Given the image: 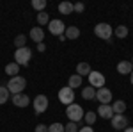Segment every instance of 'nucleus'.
I'll return each mask as SVG.
<instances>
[{
	"label": "nucleus",
	"mask_w": 133,
	"mask_h": 132,
	"mask_svg": "<svg viewBox=\"0 0 133 132\" xmlns=\"http://www.w3.org/2000/svg\"><path fill=\"white\" fill-rule=\"evenodd\" d=\"M83 109H82V105H78V104H75L73 102L71 105H68L66 107V116L69 118V122H73V123H80L83 120Z\"/></svg>",
	"instance_id": "obj_2"
},
{
	"label": "nucleus",
	"mask_w": 133,
	"mask_h": 132,
	"mask_svg": "<svg viewBox=\"0 0 133 132\" xmlns=\"http://www.w3.org/2000/svg\"><path fill=\"white\" fill-rule=\"evenodd\" d=\"M89 86L94 88V89H99V88H105V75L99 73V71H91L89 73Z\"/></svg>",
	"instance_id": "obj_6"
},
{
	"label": "nucleus",
	"mask_w": 133,
	"mask_h": 132,
	"mask_svg": "<svg viewBox=\"0 0 133 132\" xmlns=\"http://www.w3.org/2000/svg\"><path fill=\"white\" fill-rule=\"evenodd\" d=\"M83 118H85V123H87L89 127H92V125H94V122H96V118H98V116H96V112H94V111H87V112H85V114H83Z\"/></svg>",
	"instance_id": "obj_25"
},
{
	"label": "nucleus",
	"mask_w": 133,
	"mask_h": 132,
	"mask_svg": "<svg viewBox=\"0 0 133 132\" xmlns=\"http://www.w3.org/2000/svg\"><path fill=\"white\" fill-rule=\"evenodd\" d=\"M37 50L44 52V50H46V45H44V43H37Z\"/></svg>",
	"instance_id": "obj_33"
},
{
	"label": "nucleus",
	"mask_w": 133,
	"mask_h": 132,
	"mask_svg": "<svg viewBox=\"0 0 133 132\" xmlns=\"http://www.w3.org/2000/svg\"><path fill=\"white\" fill-rule=\"evenodd\" d=\"M114 32H115V36H117L119 39H124V38L128 36V27H126V25H119V27L114 29Z\"/></svg>",
	"instance_id": "obj_23"
},
{
	"label": "nucleus",
	"mask_w": 133,
	"mask_h": 132,
	"mask_svg": "<svg viewBox=\"0 0 133 132\" xmlns=\"http://www.w3.org/2000/svg\"><path fill=\"white\" fill-rule=\"evenodd\" d=\"M68 86H69L71 89L80 88V86H82V77H80V75H76V73L71 75V77H69V81H68Z\"/></svg>",
	"instance_id": "obj_19"
},
{
	"label": "nucleus",
	"mask_w": 133,
	"mask_h": 132,
	"mask_svg": "<svg viewBox=\"0 0 133 132\" xmlns=\"http://www.w3.org/2000/svg\"><path fill=\"white\" fill-rule=\"evenodd\" d=\"M82 96H83V100H94L96 98V89L91 88V86H85L82 89Z\"/></svg>",
	"instance_id": "obj_18"
},
{
	"label": "nucleus",
	"mask_w": 133,
	"mask_h": 132,
	"mask_svg": "<svg viewBox=\"0 0 133 132\" xmlns=\"http://www.w3.org/2000/svg\"><path fill=\"white\" fill-rule=\"evenodd\" d=\"M29 38H30L34 43H43L44 41V31H43V27H34V29H30V32H29Z\"/></svg>",
	"instance_id": "obj_12"
},
{
	"label": "nucleus",
	"mask_w": 133,
	"mask_h": 132,
	"mask_svg": "<svg viewBox=\"0 0 133 132\" xmlns=\"http://www.w3.org/2000/svg\"><path fill=\"white\" fill-rule=\"evenodd\" d=\"M117 71H119L121 75H130V73L133 71L131 61H121L119 64H117Z\"/></svg>",
	"instance_id": "obj_14"
},
{
	"label": "nucleus",
	"mask_w": 133,
	"mask_h": 132,
	"mask_svg": "<svg viewBox=\"0 0 133 132\" xmlns=\"http://www.w3.org/2000/svg\"><path fill=\"white\" fill-rule=\"evenodd\" d=\"M124 132H133V127H126V129H124Z\"/></svg>",
	"instance_id": "obj_34"
},
{
	"label": "nucleus",
	"mask_w": 133,
	"mask_h": 132,
	"mask_svg": "<svg viewBox=\"0 0 133 132\" xmlns=\"http://www.w3.org/2000/svg\"><path fill=\"white\" fill-rule=\"evenodd\" d=\"M59 100L68 107V105H71L73 100H75V89H71L69 86H64L59 89Z\"/></svg>",
	"instance_id": "obj_5"
},
{
	"label": "nucleus",
	"mask_w": 133,
	"mask_h": 132,
	"mask_svg": "<svg viewBox=\"0 0 133 132\" xmlns=\"http://www.w3.org/2000/svg\"><path fill=\"white\" fill-rule=\"evenodd\" d=\"M96 100H99L103 105H110L112 102V91L108 88H99L96 89Z\"/></svg>",
	"instance_id": "obj_9"
},
{
	"label": "nucleus",
	"mask_w": 133,
	"mask_h": 132,
	"mask_svg": "<svg viewBox=\"0 0 133 132\" xmlns=\"http://www.w3.org/2000/svg\"><path fill=\"white\" fill-rule=\"evenodd\" d=\"M34 132H48V125L39 123V125H36V130H34Z\"/></svg>",
	"instance_id": "obj_31"
},
{
	"label": "nucleus",
	"mask_w": 133,
	"mask_h": 132,
	"mask_svg": "<svg viewBox=\"0 0 133 132\" xmlns=\"http://www.w3.org/2000/svg\"><path fill=\"white\" fill-rule=\"evenodd\" d=\"M64 36H66V39H76V38H80V29L78 27H66V32H64Z\"/></svg>",
	"instance_id": "obj_16"
},
{
	"label": "nucleus",
	"mask_w": 133,
	"mask_h": 132,
	"mask_svg": "<svg viewBox=\"0 0 133 132\" xmlns=\"http://www.w3.org/2000/svg\"><path fill=\"white\" fill-rule=\"evenodd\" d=\"M30 57H32V52H30L29 47L16 48V52H14V62H16V64H20V66H29Z\"/></svg>",
	"instance_id": "obj_3"
},
{
	"label": "nucleus",
	"mask_w": 133,
	"mask_h": 132,
	"mask_svg": "<svg viewBox=\"0 0 133 132\" xmlns=\"http://www.w3.org/2000/svg\"><path fill=\"white\" fill-rule=\"evenodd\" d=\"M112 111H114V114H123V112L126 111V102L115 100V102H114V105H112Z\"/></svg>",
	"instance_id": "obj_20"
},
{
	"label": "nucleus",
	"mask_w": 133,
	"mask_h": 132,
	"mask_svg": "<svg viewBox=\"0 0 133 132\" xmlns=\"http://www.w3.org/2000/svg\"><path fill=\"white\" fill-rule=\"evenodd\" d=\"M37 23H39V27H43V25H48L50 23V16L43 11V13H37Z\"/></svg>",
	"instance_id": "obj_26"
},
{
	"label": "nucleus",
	"mask_w": 133,
	"mask_h": 132,
	"mask_svg": "<svg viewBox=\"0 0 133 132\" xmlns=\"http://www.w3.org/2000/svg\"><path fill=\"white\" fill-rule=\"evenodd\" d=\"M32 7L37 13H43L44 7H46V0H32Z\"/></svg>",
	"instance_id": "obj_27"
},
{
	"label": "nucleus",
	"mask_w": 133,
	"mask_h": 132,
	"mask_svg": "<svg viewBox=\"0 0 133 132\" xmlns=\"http://www.w3.org/2000/svg\"><path fill=\"white\" fill-rule=\"evenodd\" d=\"M5 86H7L9 93H12V95H18V93H23V89L27 88V81H25V77L16 75V77H11L9 82H7Z\"/></svg>",
	"instance_id": "obj_1"
},
{
	"label": "nucleus",
	"mask_w": 133,
	"mask_h": 132,
	"mask_svg": "<svg viewBox=\"0 0 133 132\" xmlns=\"http://www.w3.org/2000/svg\"><path fill=\"white\" fill-rule=\"evenodd\" d=\"M5 73H7L9 77H16V75H20V64H16V62H9V64L5 66Z\"/></svg>",
	"instance_id": "obj_17"
},
{
	"label": "nucleus",
	"mask_w": 133,
	"mask_h": 132,
	"mask_svg": "<svg viewBox=\"0 0 133 132\" xmlns=\"http://www.w3.org/2000/svg\"><path fill=\"white\" fill-rule=\"evenodd\" d=\"M128 127V118L124 114H114L112 116V129L114 130H124Z\"/></svg>",
	"instance_id": "obj_10"
},
{
	"label": "nucleus",
	"mask_w": 133,
	"mask_h": 132,
	"mask_svg": "<svg viewBox=\"0 0 133 132\" xmlns=\"http://www.w3.org/2000/svg\"><path fill=\"white\" fill-rule=\"evenodd\" d=\"M64 132H78V125L69 122L68 125H64Z\"/></svg>",
	"instance_id": "obj_29"
},
{
	"label": "nucleus",
	"mask_w": 133,
	"mask_h": 132,
	"mask_svg": "<svg viewBox=\"0 0 133 132\" xmlns=\"http://www.w3.org/2000/svg\"><path fill=\"white\" fill-rule=\"evenodd\" d=\"M59 13H61V14H71L73 13V4L71 2H61V4H59Z\"/></svg>",
	"instance_id": "obj_21"
},
{
	"label": "nucleus",
	"mask_w": 133,
	"mask_h": 132,
	"mask_svg": "<svg viewBox=\"0 0 133 132\" xmlns=\"http://www.w3.org/2000/svg\"><path fill=\"white\" fill-rule=\"evenodd\" d=\"M32 104H34L36 114H43V112L48 109V96H46V95H37V96L32 100Z\"/></svg>",
	"instance_id": "obj_7"
},
{
	"label": "nucleus",
	"mask_w": 133,
	"mask_h": 132,
	"mask_svg": "<svg viewBox=\"0 0 133 132\" xmlns=\"http://www.w3.org/2000/svg\"><path fill=\"white\" fill-rule=\"evenodd\" d=\"M78 132H94V129H92V127H89V125H85V127H80V129H78Z\"/></svg>",
	"instance_id": "obj_32"
},
{
	"label": "nucleus",
	"mask_w": 133,
	"mask_h": 132,
	"mask_svg": "<svg viewBox=\"0 0 133 132\" xmlns=\"http://www.w3.org/2000/svg\"><path fill=\"white\" fill-rule=\"evenodd\" d=\"M14 47H16V48L27 47V36H25V34H18V36L14 38Z\"/></svg>",
	"instance_id": "obj_22"
},
{
	"label": "nucleus",
	"mask_w": 133,
	"mask_h": 132,
	"mask_svg": "<svg viewBox=\"0 0 133 132\" xmlns=\"http://www.w3.org/2000/svg\"><path fill=\"white\" fill-rule=\"evenodd\" d=\"M9 89H7V86H0V105H4L5 102L9 100Z\"/></svg>",
	"instance_id": "obj_24"
},
{
	"label": "nucleus",
	"mask_w": 133,
	"mask_h": 132,
	"mask_svg": "<svg viewBox=\"0 0 133 132\" xmlns=\"http://www.w3.org/2000/svg\"><path fill=\"white\" fill-rule=\"evenodd\" d=\"M94 34L99 38V39H105L110 43V38H112L114 34V29L108 25V23H98L96 27H94Z\"/></svg>",
	"instance_id": "obj_4"
},
{
	"label": "nucleus",
	"mask_w": 133,
	"mask_h": 132,
	"mask_svg": "<svg viewBox=\"0 0 133 132\" xmlns=\"http://www.w3.org/2000/svg\"><path fill=\"white\" fill-rule=\"evenodd\" d=\"M96 114H99L103 120H112V116H114V111H112V105H99L98 107V112Z\"/></svg>",
	"instance_id": "obj_13"
},
{
	"label": "nucleus",
	"mask_w": 133,
	"mask_h": 132,
	"mask_svg": "<svg viewBox=\"0 0 133 132\" xmlns=\"http://www.w3.org/2000/svg\"><path fill=\"white\" fill-rule=\"evenodd\" d=\"M131 64H133V59H131Z\"/></svg>",
	"instance_id": "obj_36"
},
{
	"label": "nucleus",
	"mask_w": 133,
	"mask_h": 132,
	"mask_svg": "<svg viewBox=\"0 0 133 132\" xmlns=\"http://www.w3.org/2000/svg\"><path fill=\"white\" fill-rule=\"evenodd\" d=\"M130 82H131V86H133V71L130 73Z\"/></svg>",
	"instance_id": "obj_35"
},
{
	"label": "nucleus",
	"mask_w": 133,
	"mask_h": 132,
	"mask_svg": "<svg viewBox=\"0 0 133 132\" xmlns=\"http://www.w3.org/2000/svg\"><path fill=\"white\" fill-rule=\"evenodd\" d=\"M48 132H64V125L62 123H51V125H48Z\"/></svg>",
	"instance_id": "obj_28"
},
{
	"label": "nucleus",
	"mask_w": 133,
	"mask_h": 132,
	"mask_svg": "<svg viewBox=\"0 0 133 132\" xmlns=\"http://www.w3.org/2000/svg\"><path fill=\"white\" fill-rule=\"evenodd\" d=\"M48 31H50V34H53V36H62V34L66 32V25H64L62 20H50Z\"/></svg>",
	"instance_id": "obj_8"
},
{
	"label": "nucleus",
	"mask_w": 133,
	"mask_h": 132,
	"mask_svg": "<svg viewBox=\"0 0 133 132\" xmlns=\"http://www.w3.org/2000/svg\"><path fill=\"white\" fill-rule=\"evenodd\" d=\"M12 104L16 105V107H20V109H23V107H27L29 104H30V98H29V95H25V93H18V95H12Z\"/></svg>",
	"instance_id": "obj_11"
},
{
	"label": "nucleus",
	"mask_w": 133,
	"mask_h": 132,
	"mask_svg": "<svg viewBox=\"0 0 133 132\" xmlns=\"http://www.w3.org/2000/svg\"><path fill=\"white\" fill-rule=\"evenodd\" d=\"M73 11L75 13H83L85 11V5H83L82 2H76V4H73Z\"/></svg>",
	"instance_id": "obj_30"
},
{
	"label": "nucleus",
	"mask_w": 133,
	"mask_h": 132,
	"mask_svg": "<svg viewBox=\"0 0 133 132\" xmlns=\"http://www.w3.org/2000/svg\"><path fill=\"white\" fill-rule=\"evenodd\" d=\"M91 64L89 62H78L76 64V75H80V77H89V73H91Z\"/></svg>",
	"instance_id": "obj_15"
}]
</instances>
